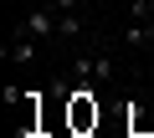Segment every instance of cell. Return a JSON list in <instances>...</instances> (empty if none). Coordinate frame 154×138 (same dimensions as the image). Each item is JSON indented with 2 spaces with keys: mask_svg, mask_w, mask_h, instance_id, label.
<instances>
[{
  "mask_svg": "<svg viewBox=\"0 0 154 138\" xmlns=\"http://www.w3.org/2000/svg\"><path fill=\"white\" fill-rule=\"evenodd\" d=\"M93 61H98V56H77V61H72V82H93Z\"/></svg>",
  "mask_w": 154,
  "mask_h": 138,
  "instance_id": "cell-6",
  "label": "cell"
},
{
  "mask_svg": "<svg viewBox=\"0 0 154 138\" xmlns=\"http://www.w3.org/2000/svg\"><path fill=\"white\" fill-rule=\"evenodd\" d=\"M93 77H98L103 87H108V82L118 77V66H113V56H103V51H98V61H93Z\"/></svg>",
  "mask_w": 154,
  "mask_h": 138,
  "instance_id": "cell-4",
  "label": "cell"
},
{
  "mask_svg": "<svg viewBox=\"0 0 154 138\" xmlns=\"http://www.w3.org/2000/svg\"><path fill=\"white\" fill-rule=\"evenodd\" d=\"M51 5H57L62 16H72V10H82V0H51Z\"/></svg>",
  "mask_w": 154,
  "mask_h": 138,
  "instance_id": "cell-7",
  "label": "cell"
},
{
  "mask_svg": "<svg viewBox=\"0 0 154 138\" xmlns=\"http://www.w3.org/2000/svg\"><path fill=\"white\" fill-rule=\"evenodd\" d=\"M36 46H41V41H36V36H26V31H21V36H16V41H11V46H5V56H11V61H16V66H31V61H36Z\"/></svg>",
  "mask_w": 154,
  "mask_h": 138,
  "instance_id": "cell-2",
  "label": "cell"
},
{
  "mask_svg": "<svg viewBox=\"0 0 154 138\" xmlns=\"http://www.w3.org/2000/svg\"><path fill=\"white\" fill-rule=\"evenodd\" d=\"M149 21H154V0H149Z\"/></svg>",
  "mask_w": 154,
  "mask_h": 138,
  "instance_id": "cell-8",
  "label": "cell"
},
{
  "mask_svg": "<svg viewBox=\"0 0 154 138\" xmlns=\"http://www.w3.org/2000/svg\"><path fill=\"white\" fill-rule=\"evenodd\" d=\"M57 36H62V41H77V36H82V16H77V10H72V16H62Z\"/></svg>",
  "mask_w": 154,
  "mask_h": 138,
  "instance_id": "cell-5",
  "label": "cell"
},
{
  "mask_svg": "<svg viewBox=\"0 0 154 138\" xmlns=\"http://www.w3.org/2000/svg\"><path fill=\"white\" fill-rule=\"evenodd\" d=\"M123 41H128V46H139V51H149V46H154V21H128Z\"/></svg>",
  "mask_w": 154,
  "mask_h": 138,
  "instance_id": "cell-3",
  "label": "cell"
},
{
  "mask_svg": "<svg viewBox=\"0 0 154 138\" xmlns=\"http://www.w3.org/2000/svg\"><path fill=\"white\" fill-rule=\"evenodd\" d=\"M57 26H62V10H57V5H31V10L21 16V31L36 36V41H51Z\"/></svg>",
  "mask_w": 154,
  "mask_h": 138,
  "instance_id": "cell-1",
  "label": "cell"
}]
</instances>
